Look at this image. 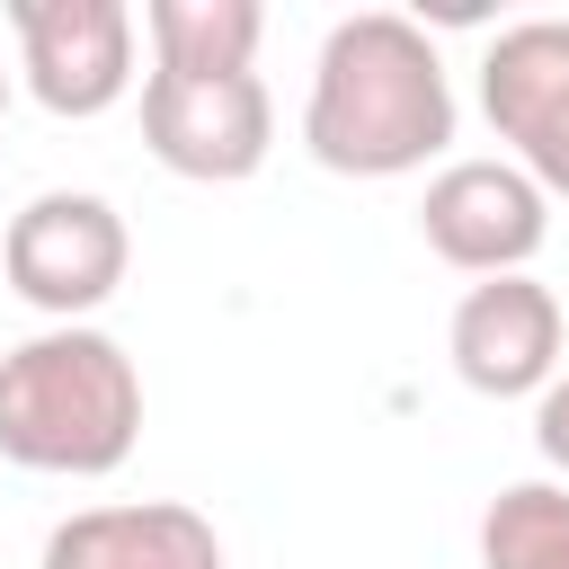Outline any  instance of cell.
<instances>
[{"label":"cell","instance_id":"52a82bcc","mask_svg":"<svg viewBox=\"0 0 569 569\" xmlns=\"http://www.w3.org/2000/svg\"><path fill=\"white\" fill-rule=\"evenodd\" d=\"M418 231L462 276H525L551 240V196L516 160H445L418 196Z\"/></svg>","mask_w":569,"mask_h":569},{"label":"cell","instance_id":"4fadbf2b","mask_svg":"<svg viewBox=\"0 0 569 569\" xmlns=\"http://www.w3.org/2000/svg\"><path fill=\"white\" fill-rule=\"evenodd\" d=\"M0 116H9V71H0Z\"/></svg>","mask_w":569,"mask_h":569},{"label":"cell","instance_id":"5b68a950","mask_svg":"<svg viewBox=\"0 0 569 569\" xmlns=\"http://www.w3.org/2000/svg\"><path fill=\"white\" fill-rule=\"evenodd\" d=\"M480 116L542 196H569V18H516L489 36Z\"/></svg>","mask_w":569,"mask_h":569},{"label":"cell","instance_id":"8992f818","mask_svg":"<svg viewBox=\"0 0 569 569\" xmlns=\"http://www.w3.org/2000/svg\"><path fill=\"white\" fill-rule=\"evenodd\" d=\"M18 71L44 116H107L133 89V9L124 0H9Z\"/></svg>","mask_w":569,"mask_h":569},{"label":"cell","instance_id":"8fae6325","mask_svg":"<svg viewBox=\"0 0 569 569\" xmlns=\"http://www.w3.org/2000/svg\"><path fill=\"white\" fill-rule=\"evenodd\" d=\"M480 569H569V489L516 480L480 516Z\"/></svg>","mask_w":569,"mask_h":569},{"label":"cell","instance_id":"30bf717a","mask_svg":"<svg viewBox=\"0 0 569 569\" xmlns=\"http://www.w3.org/2000/svg\"><path fill=\"white\" fill-rule=\"evenodd\" d=\"M142 27H151V71L222 80V71H249L258 62L267 9L258 0H151Z\"/></svg>","mask_w":569,"mask_h":569},{"label":"cell","instance_id":"7c38bea8","mask_svg":"<svg viewBox=\"0 0 569 569\" xmlns=\"http://www.w3.org/2000/svg\"><path fill=\"white\" fill-rule=\"evenodd\" d=\"M533 453L569 480V373H551V382L533 391Z\"/></svg>","mask_w":569,"mask_h":569},{"label":"cell","instance_id":"ba28073f","mask_svg":"<svg viewBox=\"0 0 569 569\" xmlns=\"http://www.w3.org/2000/svg\"><path fill=\"white\" fill-rule=\"evenodd\" d=\"M560 347H569V320L542 276H480L445 320V356L480 400H533L560 373Z\"/></svg>","mask_w":569,"mask_h":569},{"label":"cell","instance_id":"277c9868","mask_svg":"<svg viewBox=\"0 0 569 569\" xmlns=\"http://www.w3.org/2000/svg\"><path fill=\"white\" fill-rule=\"evenodd\" d=\"M267 142H276V107H267V80L258 71H222V80L151 71L142 80V151L169 178L240 187V178L267 169Z\"/></svg>","mask_w":569,"mask_h":569},{"label":"cell","instance_id":"9c48e42d","mask_svg":"<svg viewBox=\"0 0 569 569\" xmlns=\"http://www.w3.org/2000/svg\"><path fill=\"white\" fill-rule=\"evenodd\" d=\"M44 569H222V533L178 498L80 507L44 533Z\"/></svg>","mask_w":569,"mask_h":569},{"label":"cell","instance_id":"3957f363","mask_svg":"<svg viewBox=\"0 0 569 569\" xmlns=\"http://www.w3.org/2000/svg\"><path fill=\"white\" fill-rule=\"evenodd\" d=\"M133 267V240H124V213L89 187H44L9 213L0 231V276L18 302H36L53 329L89 320Z\"/></svg>","mask_w":569,"mask_h":569},{"label":"cell","instance_id":"6da1fadb","mask_svg":"<svg viewBox=\"0 0 569 569\" xmlns=\"http://www.w3.org/2000/svg\"><path fill=\"white\" fill-rule=\"evenodd\" d=\"M453 142V80L418 18L356 9L320 36L311 98H302V151L338 178H409Z\"/></svg>","mask_w":569,"mask_h":569},{"label":"cell","instance_id":"7a4b0ae2","mask_svg":"<svg viewBox=\"0 0 569 569\" xmlns=\"http://www.w3.org/2000/svg\"><path fill=\"white\" fill-rule=\"evenodd\" d=\"M133 445H142V373L107 329L71 320L0 356V462L44 480H107Z\"/></svg>","mask_w":569,"mask_h":569}]
</instances>
